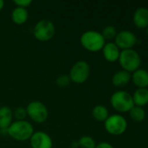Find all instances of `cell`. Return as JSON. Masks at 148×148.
<instances>
[{"instance_id": "obj_22", "label": "cell", "mask_w": 148, "mask_h": 148, "mask_svg": "<svg viewBox=\"0 0 148 148\" xmlns=\"http://www.w3.org/2000/svg\"><path fill=\"white\" fill-rule=\"evenodd\" d=\"M71 82H72V81L68 75H60L56 79V84L59 88H65V87L69 86Z\"/></svg>"}, {"instance_id": "obj_21", "label": "cell", "mask_w": 148, "mask_h": 148, "mask_svg": "<svg viewBox=\"0 0 148 148\" xmlns=\"http://www.w3.org/2000/svg\"><path fill=\"white\" fill-rule=\"evenodd\" d=\"M101 34H102L105 40H112V39L115 38V36L117 35V30H116V28L114 26L108 25L103 29Z\"/></svg>"}, {"instance_id": "obj_7", "label": "cell", "mask_w": 148, "mask_h": 148, "mask_svg": "<svg viewBox=\"0 0 148 148\" xmlns=\"http://www.w3.org/2000/svg\"><path fill=\"white\" fill-rule=\"evenodd\" d=\"M25 109L27 112V116H29L36 123H43L48 119V109L46 106L39 101H33L30 102Z\"/></svg>"}, {"instance_id": "obj_1", "label": "cell", "mask_w": 148, "mask_h": 148, "mask_svg": "<svg viewBox=\"0 0 148 148\" xmlns=\"http://www.w3.org/2000/svg\"><path fill=\"white\" fill-rule=\"evenodd\" d=\"M34 134L33 126L27 121H15L7 129V134L17 141H26Z\"/></svg>"}, {"instance_id": "obj_27", "label": "cell", "mask_w": 148, "mask_h": 148, "mask_svg": "<svg viewBox=\"0 0 148 148\" xmlns=\"http://www.w3.org/2000/svg\"><path fill=\"white\" fill-rule=\"evenodd\" d=\"M147 36H148V27L147 28Z\"/></svg>"}, {"instance_id": "obj_24", "label": "cell", "mask_w": 148, "mask_h": 148, "mask_svg": "<svg viewBox=\"0 0 148 148\" xmlns=\"http://www.w3.org/2000/svg\"><path fill=\"white\" fill-rule=\"evenodd\" d=\"M13 3L17 5V7L26 9L32 3V0H14Z\"/></svg>"}, {"instance_id": "obj_23", "label": "cell", "mask_w": 148, "mask_h": 148, "mask_svg": "<svg viewBox=\"0 0 148 148\" xmlns=\"http://www.w3.org/2000/svg\"><path fill=\"white\" fill-rule=\"evenodd\" d=\"M27 116V112L24 108L18 107L13 111V117H15L16 121H24Z\"/></svg>"}, {"instance_id": "obj_3", "label": "cell", "mask_w": 148, "mask_h": 148, "mask_svg": "<svg viewBox=\"0 0 148 148\" xmlns=\"http://www.w3.org/2000/svg\"><path fill=\"white\" fill-rule=\"evenodd\" d=\"M119 62L123 70L127 72H134L139 69L141 59L137 51L134 49H125L120 54Z\"/></svg>"}, {"instance_id": "obj_14", "label": "cell", "mask_w": 148, "mask_h": 148, "mask_svg": "<svg viewBox=\"0 0 148 148\" xmlns=\"http://www.w3.org/2000/svg\"><path fill=\"white\" fill-rule=\"evenodd\" d=\"M132 80L139 88H147L148 87V72L145 69H137L132 75Z\"/></svg>"}, {"instance_id": "obj_26", "label": "cell", "mask_w": 148, "mask_h": 148, "mask_svg": "<svg viewBox=\"0 0 148 148\" xmlns=\"http://www.w3.org/2000/svg\"><path fill=\"white\" fill-rule=\"evenodd\" d=\"M4 7V2L3 0H0V10H2Z\"/></svg>"}, {"instance_id": "obj_19", "label": "cell", "mask_w": 148, "mask_h": 148, "mask_svg": "<svg viewBox=\"0 0 148 148\" xmlns=\"http://www.w3.org/2000/svg\"><path fill=\"white\" fill-rule=\"evenodd\" d=\"M129 113H130V116H131L132 120H133L134 121H137V122H140V121H144L146 118V112L143 109V108H140V107L134 106L129 111Z\"/></svg>"}, {"instance_id": "obj_10", "label": "cell", "mask_w": 148, "mask_h": 148, "mask_svg": "<svg viewBox=\"0 0 148 148\" xmlns=\"http://www.w3.org/2000/svg\"><path fill=\"white\" fill-rule=\"evenodd\" d=\"M31 148H52L53 142L51 136L43 131L34 132L30 139Z\"/></svg>"}, {"instance_id": "obj_20", "label": "cell", "mask_w": 148, "mask_h": 148, "mask_svg": "<svg viewBox=\"0 0 148 148\" xmlns=\"http://www.w3.org/2000/svg\"><path fill=\"white\" fill-rule=\"evenodd\" d=\"M79 147L81 148H95L96 147V142L94 140V139L91 136H82L79 142Z\"/></svg>"}, {"instance_id": "obj_8", "label": "cell", "mask_w": 148, "mask_h": 148, "mask_svg": "<svg viewBox=\"0 0 148 148\" xmlns=\"http://www.w3.org/2000/svg\"><path fill=\"white\" fill-rule=\"evenodd\" d=\"M105 128L112 135H120L126 132L127 121L120 114H113L105 121Z\"/></svg>"}, {"instance_id": "obj_6", "label": "cell", "mask_w": 148, "mask_h": 148, "mask_svg": "<svg viewBox=\"0 0 148 148\" xmlns=\"http://www.w3.org/2000/svg\"><path fill=\"white\" fill-rule=\"evenodd\" d=\"M90 73L91 68L89 63L85 61H78L72 65L68 75L72 82L82 84L87 81Z\"/></svg>"}, {"instance_id": "obj_9", "label": "cell", "mask_w": 148, "mask_h": 148, "mask_svg": "<svg viewBox=\"0 0 148 148\" xmlns=\"http://www.w3.org/2000/svg\"><path fill=\"white\" fill-rule=\"evenodd\" d=\"M115 44L119 49H131L137 42V37L135 34L130 30H122L117 33L115 36Z\"/></svg>"}, {"instance_id": "obj_16", "label": "cell", "mask_w": 148, "mask_h": 148, "mask_svg": "<svg viewBox=\"0 0 148 148\" xmlns=\"http://www.w3.org/2000/svg\"><path fill=\"white\" fill-rule=\"evenodd\" d=\"M29 17V12L27 9L21 8V7H16L13 9L11 12V20L14 23L21 25L27 22Z\"/></svg>"}, {"instance_id": "obj_25", "label": "cell", "mask_w": 148, "mask_h": 148, "mask_svg": "<svg viewBox=\"0 0 148 148\" xmlns=\"http://www.w3.org/2000/svg\"><path fill=\"white\" fill-rule=\"evenodd\" d=\"M95 148H113V147L108 142H100L96 145Z\"/></svg>"}, {"instance_id": "obj_12", "label": "cell", "mask_w": 148, "mask_h": 148, "mask_svg": "<svg viewBox=\"0 0 148 148\" xmlns=\"http://www.w3.org/2000/svg\"><path fill=\"white\" fill-rule=\"evenodd\" d=\"M133 23L139 29L148 27V9L140 7L137 9L133 14Z\"/></svg>"}, {"instance_id": "obj_17", "label": "cell", "mask_w": 148, "mask_h": 148, "mask_svg": "<svg viewBox=\"0 0 148 148\" xmlns=\"http://www.w3.org/2000/svg\"><path fill=\"white\" fill-rule=\"evenodd\" d=\"M133 100L134 106L143 108L148 104V89L147 88H138L133 95Z\"/></svg>"}, {"instance_id": "obj_11", "label": "cell", "mask_w": 148, "mask_h": 148, "mask_svg": "<svg viewBox=\"0 0 148 148\" xmlns=\"http://www.w3.org/2000/svg\"><path fill=\"white\" fill-rule=\"evenodd\" d=\"M102 52H103V56L105 57V59L110 62H114L116 61L119 60L120 57V49L117 47V45L114 42H106L103 49H102Z\"/></svg>"}, {"instance_id": "obj_18", "label": "cell", "mask_w": 148, "mask_h": 148, "mask_svg": "<svg viewBox=\"0 0 148 148\" xmlns=\"http://www.w3.org/2000/svg\"><path fill=\"white\" fill-rule=\"evenodd\" d=\"M92 117L98 121H106L109 117L108 109L103 105H97L92 108Z\"/></svg>"}, {"instance_id": "obj_5", "label": "cell", "mask_w": 148, "mask_h": 148, "mask_svg": "<svg viewBox=\"0 0 148 148\" xmlns=\"http://www.w3.org/2000/svg\"><path fill=\"white\" fill-rule=\"evenodd\" d=\"M56 28L54 23L48 19L39 20L33 29L34 37L40 42H48L54 36Z\"/></svg>"}, {"instance_id": "obj_13", "label": "cell", "mask_w": 148, "mask_h": 148, "mask_svg": "<svg viewBox=\"0 0 148 148\" xmlns=\"http://www.w3.org/2000/svg\"><path fill=\"white\" fill-rule=\"evenodd\" d=\"M13 111L7 106L0 108V130H7L12 123Z\"/></svg>"}, {"instance_id": "obj_15", "label": "cell", "mask_w": 148, "mask_h": 148, "mask_svg": "<svg viewBox=\"0 0 148 148\" xmlns=\"http://www.w3.org/2000/svg\"><path fill=\"white\" fill-rule=\"evenodd\" d=\"M131 79H132V75H130L129 72L125 70H120L113 75L112 78V82L113 86L117 88H122L127 85V83L130 82Z\"/></svg>"}, {"instance_id": "obj_2", "label": "cell", "mask_w": 148, "mask_h": 148, "mask_svg": "<svg viewBox=\"0 0 148 148\" xmlns=\"http://www.w3.org/2000/svg\"><path fill=\"white\" fill-rule=\"evenodd\" d=\"M80 43L82 47L90 52H98L102 50L106 44L102 34L96 30H87L80 36Z\"/></svg>"}, {"instance_id": "obj_4", "label": "cell", "mask_w": 148, "mask_h": 148, "mask_svg": "<svg viewBox=\"0 0 148 148\" xmlns=\"http://www.w3.org/2000/svg\"><path fill=\"white\" fill-rule=\"evenodd\" d=\"M111 105L113 108L120 113L129 112L133 107V96L126 91H117L111 96Z\"/></svg>"}]
</instances>
